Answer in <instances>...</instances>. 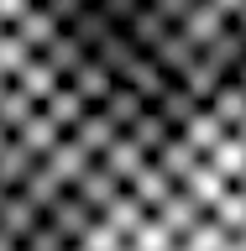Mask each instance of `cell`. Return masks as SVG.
<instances>
[{
	"instance_id": "cell-2",
	"label": "cell",
	"mask_w": 246,
	"mask_h": 251,
	"mask_svg": "<svg viewBox=\"0 0 246 251\" xmlns=\"http://www.w3.org/2000/svg\"><path fill=\"white\" fill-rule=\"evenodd\" d=\"M42 16V0H0V251H31L53 209L27 183L47 84Z\"/></svg>"
},
{
	"instance_id": "cell-1",
	"label": "cell",
	"mask_w": 246,
	"mask_h": 251,
	"mask_svg": "<svg viewBox=\"0 0 246 251\" xmlns=\"http://www.w3.org/2000/svg\"><path fill=\"white\" fill-rule=\"evenodd\" d=\"M37 251H246V89L189 115L84 199L53 204Z\"/></svg>"
}]
</instances>
